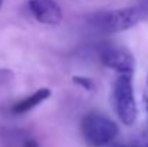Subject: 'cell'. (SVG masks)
I'll return each mask as SVG.
<instances>
[{
    "label": "cell",
    "mask_w": 148,
    "mask_h": 147,
    "mask_svg": "<svg viewBox=\"0 0 148 147\" xmlns=\"http://www.w3.org/2000/svg\"><path fill=\"white\" fill-rule=\"evenodd\" d=\"M147 16L148 12L144 6H128L122 9L92 13L86 17V22L99 32L118 33L137 26L138 23L145 20Z\"/></svg>",
    "instance_id": "6da1fadb"
},
{
    "label": "cell",
    "mask_w": 148,
    "mask_h": 147,
    "mask_svg": "<svg viewBox=\"0 0 148 147\" xmlns=\"http://www.w3.org/2000/svg\"><path fill=\"white\" fill-rule=\"evenodd\" d=\"M81 131L85 143L91 147H108L119 134L115 121L97 111H91L82 118Z\"/></svg>",
    "instance_id": "7a4b0ae2"
},
{
    "label": "cell",
    "mask_w": 148,
    "mask_h": 147,
    "mask_svg": "<svg viewBox=\"0 0 148 147\" xmlns=\"http://www.w3.org/2000/svg\"><path fill=\"white\" fill-rule=\"evenodd\" d=\"M112 101L122 124L132 126L138 115L132 85V74H118L112 88Z\"/></svg>",
    "instance_id": "3957f363"
},
{
    "label": "cell",
    "mask_w": 148,
    "mask_h": 147,
    "mask_svg": "<svg viewBox=\"0 0 148 147\" xmlns=\"http://www.w3.org/2000/svg\"><path fill=\"white\" fill-rule=\"evenodd\" d=\"M101 62L118 74H134L135 58L131 50L119 45H106L99 50Z\"/></svg>",
    "instance_id": "277c9868"
},
{
    "label": "cell",
    "mask_w": 148,
    "mask_h": 147,
    "mask_svg": "<svg viewBox=\"0 0 148 147\" xmlns=\"http://www.w3.org/2000/svg\"><path fill=\"white\" fill-rule=\"evenodd\" d=\"M27 7L30 14L42 25L56 26L62 22V9L55 0H29Z\"/></svg>",
    "instance_id": "5b68a950"
},
{
    "label": "cell",
    "mask_w": 148,
    "mask_h": 147,
    "mask_svg": "<svg viewBox=\"0 0 148 147\" xmlns=\"http://www.w3.org/2000/svg\"><path fill=\"white\" fill-rule=\"evenodd\" d=\"M50 95H52V91H50L49 88L42 87V88L36 90L33 94H30V95H27V97L16 101V102L12 105L10 111H12L13 114H16V115L26 114V112L32 111L35 107H38V105H40L42 102H45Z\"/></svg>",
    "instance_id": "8992f818"
},
{
    "label": "cell",
    "mask_w": 148,
    "mask_h": 147,
    "mask_svg": "<svg viewBox=\"0 0 148 147\" xmlns=\"http://www.w3.org/2000/svg\"><path fill=\"white\" fill-rule=\"evenodd\" d=\"M72 81L79 85L81 88H84L85 91H94L95 90V84L91 78H86V77H82V75H75L72 77Z\"/></svg>",
    "instance_id": "52a82bcc"
},
{
    "label": "cell",
    "mask_w": 148,
    "mask_h": 147,
    "mask_svg": "<svg viewBox=\"0 0 148 147\" xmlns=\"http://www.w3.org/2000/svg\"><path fill=\"white\" fill-rule=\"evenodd\" d=\"M22 147H40V146H39V143L35 139H26L22 143Z\"/></svg>",
    "instance_id": "ba28073f"
},
{
    "label": "cell",
    "mask_w": 148,
    "mask_h": 147,
    "mask_svg": "<svg viewBox=\"0 0 148 147\" xmlns=\"http://www.w3.org/2000/svg\"><path fill=\"white\" fill-rule=\"evenodd\" d=\"M140 141L144 144V147H148V134H145L143 139H140Z\"/></svg>",
    "instance_id": "9c48e42d"
},
{
    "label": "cell",
    "mask_w": 148,
    "mask_h": 147,
    "mask_svg": "<svg viewBox=\"0 0 148 147\" xmlns=\"http://www.w3.org/2000/svg\"><path fill=\"white\" fill-rule=\"evenodd\" d=\"M144 7H145V9H147V12H148V0H147V4H145V6H144Z\"/></svg>",
    "instance_id": "30bf717a"
},
{
    "label": "cell",
    "mask_w": 148,
    "mask_h": 147,
    "mask_svg": "<svg viewBox=\"0 0 148 147\" xmlns=\"http://www.w3.org/2000/svg\"><path fill=\"white\" fill-rule=\"evenodd\" d=\"M1 6H3V0H0V7H1Z\"/></svg>",
    "instance_id": "8fae6325"
},
{
    "label": "cell",
    "mask_w": 148,
    "mask_h": 147,
    "mask_svg": "<svg viewBox=\"0 0 148 147\" xmlns=\"http://www.w3.org/2000/svg\"><path fill=\"white\" fill-rule=\"evenodd\" d=\"M147 87H148V78H147ZM147 97H148V92H147Z\"/></svg>",
    "instance_id": "7c38bea8"
}]
</instances>
